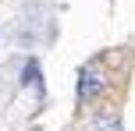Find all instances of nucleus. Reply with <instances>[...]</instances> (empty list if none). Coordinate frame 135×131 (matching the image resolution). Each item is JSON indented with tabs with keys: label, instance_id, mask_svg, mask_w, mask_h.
Wrapping results in <instances>:
<instances>
[{
	"label": "nucleus",
	"instance_id": "f257e3e1",
	"mask_svg": "<svg viewBox=\"0 0 135 131\" xmlns=\"http://www.w3.org/2000/svg\"><path fill=\"white\" fill-rule=\"evenodd\" d=\"M103 92H107V75H103V67L96 60L82 64L78 67V82H75V99H78V106H93Z\"/></svg>",
	"mask_w": 135,
	"mask_h": 131
},
{
	"label": "nucleus",
	"instance_id": "f03ea898",
	"mask_svg": "<svg viewBox=\"0 0 135 131\" xmlns=\"http://www.w3.org/2000/svg\"><path fill=\"white\" fill-rule=\"evenodd\" d=\"M85 131H124V124H121V117H117V113L103 110V113H96V117L85 124Z\"/></svg>",
	"mask_w": 135,
	"mask_h": 131
},
{
	"label": "nucleus",
	"instance_id": "7ed1b4c3",
	"mask_svg": "<svg viewBox=\"0 0 135 131\" xmlns=\"http://www.w3.org/2000/svg\"><path fill=\"white\" fill-rule=\"evenodd\" d=\"M36 78H39V64H36V60H28V67H25V78H21V85H36Z\"/></svg>",
	"mask_w": 135,
	"mask_h": 131
}]
</instances>
